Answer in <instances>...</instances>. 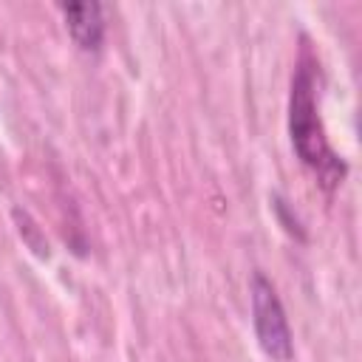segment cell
Instances as JSON below:
<instances>
[{
  "label": "cell",
  "instance_id": "obj_2",
  "mask_svg": "<svg viewBox=\"0 0 362 362\" xmlns=\"http://www.w3.org/2000/svg\"><path fill=\"white\" fill-rule=\"evenodd\" d=\"M249 294H252V325H255L260 351L274 362H291L294 337L272 280L263 272H255L249 280Z\"/></svg>",
  "mask_w": 362,
  "mask_h": 362
},
{
  "label": "cell",
  "instance_id": "obj_3",
  "mask_svg": "<svg viewBox=\"0 0 362 362\" xmlns=\"http://www.w3.org/2000/svg\"><path fill=\"white\" fill-rule=\"evenodd\" d=\"M65 28L82 51H96L105 40V8L102 3H59Z\"/></svg>",
  "mask_w": 362,
  "mask_h": 362
},
{
  "label": "cell",
  "instance_id": "obj_1",
  "mask_svg": "<svg viewBox=\"0 0 362 362\" xmlns=\"http://www.w3.org/2000/svg\"><path fill=\"white\" fill-rule=\"evenodd\" d=\"M317 62L311 59L308 48H303L294 74H291V93H288V136L297 158L320 175V181L331 189L345 175V161L331 150L317 102Z\"/></svg>",
  "mask_w": 362,
  "mask_h": 362
},
{
  "label": "cell",
  "instance_id": "obj_4",
  "mask_svg": "<svg viewBox=\"0 0 362 362\" xmlns=\"http://www.w3.org/2000/svg\"><path fill=\"white\" fill-rule=\"evenodd\" d=\"M14 218L20 221V238H25V243L31 246V252H37L40 257H48V240L40 235V229H37V223L25 215V212H20V209H14Z\"/></svg>",
  "mask_w": 362,
  "mask_h": 362
}]
</instances>
